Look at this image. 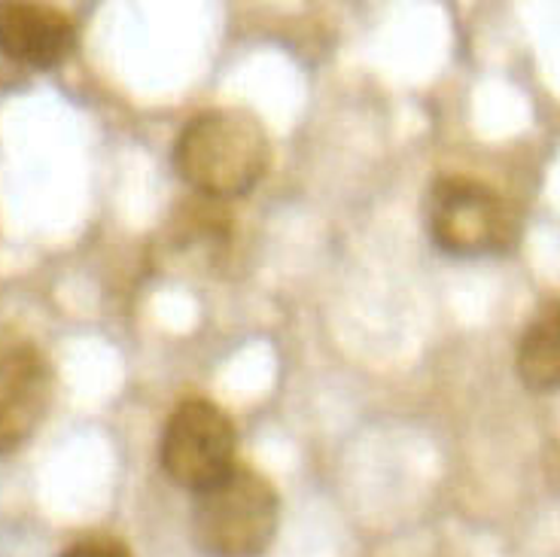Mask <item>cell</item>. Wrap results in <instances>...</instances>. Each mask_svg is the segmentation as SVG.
I'll use <instances>...</instances> for the list:
<instances>
[{
    "label": "cell",
    "instance_id": "cell-1",
    "mask_svg": "<svg viewBox=\"0 0 560 557\" xmlns=\"http://www.w3.org/2000/svg\"><path fill=\"white\" fill-rule=\"evenodd\" d=\"M271 140L247 111L198 113L174 143V167L198 196L225 201L247 196L266 177Z\"/></svg>",
    "mask_w": 560,
    "mask_h": 557
},
{
    "label": "cell",
    "instance_id": "cell-2",
    "mask_svg": "<svg viewBox=\"0 0 560 557\" xmlns=\"http://www.w3.org/2000/svg\"><path fill=\"white\" fill-rule=\"evenodd\" d=\"M278 521V490L247 466L198 490L192 506V533L208 557H259L275 539Z\"/></svg>",
    "mask_w": 560,
    "mask_h": 557
},
{
    "label": "cell",
    "instance_id": "cell-3",
    "mask_svg": "<svg viewBox=\"0 0 560 557\" xmlns=\"http://www.w3.org/2000/svg\"><path fill=\"white\" fill-rule=\"evenodd\" d=\"M427 229L439 251L460 259L509 253L521 235L515 208L469 177H439L430 186Z\"/></svg>",
    "mask_w": 560,
    "mask_h": 557
},
{
    "label": "cell",
    "instance_id": "cell-4",
    "mask_svg": "<svg viewBox=\"0 0 560 557\" xmlns=\"http://www.w3.org/2000/svg\"><path fill=\"white\" fill-rule=\"evenodd\" d=\"M238 432L220 405L210 399H186L165 423L159 460L177 488L198 494L235 469Z\"/></svg>",
    "mask_w": 560,
    "mask_h": 557
},
{
    "label": "cell",
    "instance_id": "cell-5",
    "mask_svg": "<svg viewBox=\"0 0 560 557\" xmlns=\"http://www.w3.org/2000/svg\"><path fill=\"white\" fill-rule=\"evenodd\" d=\"M52 403V365L34 345L0 353V454H13L37 432Z\"/></svg>",
    "mask_w": 560,
    "mask_h": 557
},
{
    "label": "cell",
    "instance_id": "cell-6",
    "mask_svg": "<svg viewBox=\"0 0 560 557\" xmlns=\"http://www.w3.org/2000/svg\"><path fill=\"white\" fill-rule=\"evenodd\" d=\"M77 31L49 0H0V56L49 70L70 56Z\"/></svg>",
    "mask_w": 560,
    "mask_h": 557
},
{
    "label": "cell",
    "instance_id": "cell-7",
    "mask_svg": "<svg viewBox=\"0 0 560 557\" xmlns=\"http://www.w3.org/2000/svg\"><path fill=\"white\" fill-rule=\"evenodd\" d=\"M518 378L533 393L560 391V302L542 307L518 341Z\"/></svg>",
    "mask_w": 560,
    "mask_h": 557
},
{
    "label": "cell",
    "instance_id": "cell-8",
    "mask_svg": "<svg viewBox=\"0 0 560 557\" xmlns=\"http://www.w3.org/2000/svg\"><path fill=\"white\" fill-rule=\"evenodd\" d=\"M61 557H131V552L126 543H119L113 536H89V539L68 545Z\"/></svg>",
    "mask_w": 560,
    "mask_h": 557
}]
</instances>
